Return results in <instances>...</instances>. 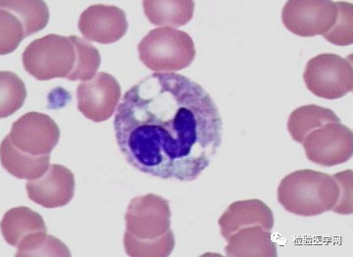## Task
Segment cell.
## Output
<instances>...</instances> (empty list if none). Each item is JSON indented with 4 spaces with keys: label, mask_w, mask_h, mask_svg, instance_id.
Instances as JSON below:
<instances>
[{
    "label": "cell",
    "mask_w": 353,
    "mask_h": 257,
    "mask_svg": "<svg viewBox=\"0 0 353 257\" xmlns=\"http://www.w3.org/2000/svg\"><path fill=\"white\" fill-rule=\"evenodd\" d=\"M114 129L128 163L164 180H196L222 145L217 104L180 74L154 73L132 85L118 105Z\"/></svg>",
    "instance_id": "obj_1"
},
{
    "label": "cell",
    "mask_w": 353,
    "mask_h": 257,
    "mask_svg": "<svg viewBox=\"0 0 353 257\" xmlns=\"http://www.w3.org/2000/svg\"><path fill=\"white\" fill-rule=\"evenodd\" d=\"M124 247L132 257L169 256L175 247L169 201L154 194L132 198L125 215Z\"/></svg>",
    "instance_id": "obj_2"
},
{
    "label": "cell",
    "mask_w": 353,
    "mask_h": 257,
    "mask_svg": "<svg viewBox=\"0 0 353 257\" xmlns=\"http://www.w3.org/2000/svg\"><path fill=\"white\" fill-rule=\"evenodd\" d=\"M278 201L288 212L299 216H317L328 212L343 214L339 178L310 169L285 176L279 185Z\"/></svg>",
    "instance_id": "obj_3"
},
{
    "label": "cell",
    "mask_w": 353,
    "mask_h": 257,
    "mask_svg": "<svg viewBox=\"0 0 353 257\" xmlns=\"http://www.w3.org/2000/svg\"><path fill=\"white\" fill-rule=\"evenodd\" d=\"M138 52L146 68L157 73L183 70L196 54L190 34L171 27L152 30L139 43Z\"/></svg>",
    "instance_id": "obj_4"
},
{
    "label": "cell",
    "mask_w": 353,
    "mask_h": 257,
    "mask_svg": "<svg viewBox=\"0 0 353 257\" xmlns=\"http://www.w3.org/2000/svg\"><path fill=\"white\" fill-rule=\"evenodd\" d=\"M22 61L25 70L37 80L68 79L75 68V45L66 37L48 34L26 48Z\"/></svg>",
    "instance_id": "obj_5"
},
{
    "label": "cell",
    "mask_w": 353,
    "mask_h": 257,
    "mask_svg": "<svg viewBox=\"0 0 353 257\" xmlns=\"http://www.w3.org/2000/svg\"><path fill=\"white\" fill-rule=\"evenodd\" d=\"M303 80L309 92L321 99H341L353 89L352 63L347 58L322 53L311 58L305 66Z\"/></svg>",
    "instance_id": "obj_6"
},
{
    "label": "cell",
    "mask_w": 353,
    "mask_h": 257,
    "mask_svg": "<svg viewBox=\"0 0 353 257\" xmlns=\"http://www.w3.org/2000/svg\"><path fill=\"white\" fill-rule=\"evenodd\" d=\"M340 15L339 2L328 0H290L282 11L285 27L303 38L323 36L333 31Z\"/></svg>",
    "instance_id": "obj_7"
},
{
    "label": "cell",
    "mask_w": 353,
    "mask_h": 257,
    "mask_svg": "<svg viewBox=\"0 0 353 257\" xmlns=\"http://www.w3.org/2000/svg\"><path fill=\"white\" fill-rule=\"evenodd\" d=\"M301 145L308 161L333 167L352 158L353 134L352 129L341 122H329L309 132Z\"/></svg>",
    "instance_id": "obj_8"
},
{
    "label": "cell",
    "mask_w": 353,
    "mask_h": 257,
    "mask_svg": "<svg viewBox=\"0 0 353 257\" xmlns=\"http://www.w3.org/2000/svg\"><path fill=\"white\" fill-rule=\"evenodd\" d=\"M8 136L13 145L25 154L43 156L50 155L57 147L60 130L50 116L30 112L14 122Z\"/></svg>",
    "instance_id": "obj_9"
},
{
    "label": "cell",
    "mask_w": 353,
    "mask_h": 257,
    "mask_svg": "<svg viewBox=\"0 0 353 257\" xmlns=\"http://www.w3.org/2000/svg\"><path fill=\"white\" fill-rule=\"evenodd\" d=\"M120 99L119 82L106 72H99L94 79L81 83L77 88L79 111L95 123L112 117Z\"/></svg>",
    "instance_id": "obj_10"
},
{
    "label": "cell",
    "mask_w": 353,
    "mask_h": 257,
    "mask_svg": "<svg viewBox=\"0 0 353 257\" xmlns=\"http://www.w3.org/2000/svg\"><path fill=\"white\" fill-rule=\"evenodd\" d=\"M78 27L88 41L111 45L127 34L129 24L126 13L119 7L95 4L81 14Z\"/></svg>",
    "instance_id": "obj_11"
},
{
    "label": "cell",
    "mask_w": 353,
    "mask_h": 257,
    "mask_svg": "<svg viewBox=\"0 0 353 257\" xmlns=\"http://www.w3.org/2000/svg\"><path fill=\"white\" fill-rule=\"evenodd\" d=\"M75 186L73 172L59 164H51L41 178L26 183L30 200L46 208L63 207L68 205L75 194Z\"/></svg>",
    "instance_id": "obj_12"
},
{
    "label": "cell",
    "mask_w": 353,
    "mask_h": 257,
    "mask_svg": "<svg viewBox=\"0 0 353 257\" xmlns=\"http://www.w3.org/2000/svg\"><path fill=\"white\" fill-rule=\"evenodd\" d=\"M273 212L266 203L259 200L236 201L227 208L218 221L221 235L228 240L240 229L250 226H261L265 230L272 231Z\"/></svg>",
    "instance_id": "obj_13"
},
{
    "label": "cell",
    "mask_w": 353,
    "mask_h": 257,
    "mask_svg": "<svg viewBox=\"0 0 353 257\" xmlns=\"http://www.w3.org/2000/svg\"><path fill=\"white\" fill-rule=\"evenodd\" d=\"M225 251L232 257H275L277 245L272 240L271 231L261 226H250L240 229L227 240Z\"/></svg>",
    "instance_id": "obj_14"
},
{
    "label": "cell",
    "mask_w": 353,
    "mask_h": 257,
    "mask_svg": "<svg viewBox=\"0 0 353 257\" xmlns=\"http://www.w3.org/2000/svg\"><path fill=\"white\" fill-rule=\"evenodd\" d=\"M0 159L7 172L20 180L39 179L50 166V155L34 156L25 154L13 145L9 136L2 141Z\"/></svg>",
    "instance_id": "obj_15"
},
{
    "label": "cell",
    "mask_w": 353,
    "mask_h": 257,
    "mask_svg": "<svg viewBox=\"0 0 353 257\" xmlns=\"http://www.w3.org/2000/svg\"><path fill=\"white\" fill-rule=\"evenodd\" d=\"M39 232H48L43 217L26 206L8 210L2 219V236L7 244L12 247H19L23 240Z\"/></svg>",
    "instance_id": "obj_16"
},
{
    "label": "cell",
    "mask_w": 353,
    "mask_h": 257,
    "mask_svg": "<svg viewBox=\"0 0 353 257\" xmlns=\"http://www.w3.org/2000/svg\"><path fill=\"white\" fill-rule=\"evenodd\" d=\"M194 6L196 4L192 0H145L143 2L148 21L160 27L185 26L194 17Z\"/></svg>",
    "instance_id": "obj_17"
},
{
    "label": "cell",
    "mask_w": 353,
    "mask_h": 257,
    "mask_svg": "<svg viewBox=\"0 0 353 257\" xmlns=\"http://www.w3.org/2000/svg\"><path fill=\"white\" fill-rule=\"evenodd\" d=\"M329 122H341V119L333 110L310 104L290 113L288 131L294 142L301 143L309 132Z\"/></svg>",
    "instance_id": "obj_18"
},
{
    "label": "cell",
    "mask_w": 353,
    "mask_h": 257,
    "mask_svg": "<svg viewBox=\"0 0 353 257\" xmlns=\"http://www.w3.org/2000/svg\"><path fill=\"white\" fill-rule=\"evenodd\" d=\"M0 7L19 18L24 26L26 38L43 30L50 21L48 7L39 0H2Z\"/></svg>",
    "instance_id": "obj_19"
},
{
    "label": "cell",
    "mask_w": 353,
    "mask_h": 257,
    "mask_svg": "<svg viewBox=\"0 0 353 257\" xmlns=\"http://www.w3.org/2000/svg\"><path fill=\"white\" fill-rule=\"evenodd\" d=\"M76 48L75 68L67 80L87 82L94 78L101 63V53L92 43L77 36L69 37Z\"/></svg>",
    "instance_id": "obj_20"
},
{
    "label": "cell",
    "mask_w": 353,
    "mask_h": 257,
    "mask_svg": "<svg viewBox=\"0 0 353 257\" xmlns=\"http://www.w3.org/2000/svg\"><path fill=\"white\" fill-rule=\"evenodd\" d=\"M27 97L24 82L15 73H0V117L7 118L20 110Z\"/></svg>",
    "instance_id": "obj_21"
},
{
    "label": "cell",
    "mask_w": 353,
    "mask_h": 257,
    "mask_svg": "<svg viewBox=\"0 0 353 257\" xmlns=\"http://www.w3.org/2000/svg\"><path fill=\"white\" fill-rule=\"evenodd\" d=\"M15 256H71V252L57 238L39 232L21 243Z\"/></svg>",
    "instance_id": "obj_22"
},
{
    "label": "cell",
    "mask_w": 353,
    "mask_h": 257,
    "mask_svg": "<svg viewBox=\"0 0 353 257\" xmlns=\"http://www.w3.org/2000/svg\"><path fill=\"white\" fill-rule=\"evenodd\" d=\"M0 21V53L1 55H6L17 50L26 38L25 29L19 18L6 9L1 8Z\"/></svg>",
    "instance_id": "obj_23"
},
{
    "label": "cell",
    "mask_w": 353,
    "mask_h": 257,
    "mask_svg": "<svg viewBox=\"0 0 353 257\" xmlns=\"http://www.w3.org/2000/svg\"><path fill=\"white\" fill-rule=\"evenodd\" d=\"M339 7L340 15L338 22L325 39L336 45H352V4L339 2Z\"/></svg>",
    "instance_id": "obj_24"
}]
</instances>
